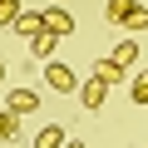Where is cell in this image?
Here are the masks:
<instances>
[{
  "mask_svg": "<svg viewBox=\"0 0 148 148\" xmlns=\"http://www.w3.org/2000/svg\"><path fill=\"white\" fill-rule=\"evenodd\" d=\"M45 84H49L54 94H79V79H74V69H69L64 59H49V64H45Z\"/></svg>",
  "mask_w": 148,
  "mask_h": 148,
  "instance_id": "6da1fadb",
  "label": "cell"
},
{
  "mask_svg": "<svg viewBox=\"0 0 148 148\" xmlns=\"http://www.w3.org/2000/svg\"><path fill=\"white\" fill-rule=\"evenodd\" d=\"M40 15H45V30H49V35H59V40L74 35V15H69L64 5H49V10H40Z\"/></svg>",
  "mask_w": 148,
  "mask_h": 148,
  "instance_id": "7a4b0ae2",
  "label": "cell"
},
{
  "mask_svg": "<svg viewBox=\"0 0 148 148\" xmlns=\"http://www.w3.org/2000/svg\"><path fill=\"white\" fill-rule=\"evenodd\" d=\"M104 99H109V84H104V79H84V84H79V104H84L89 114H99Z\"/></svg>",
  "mask_w": 148,
  "mask_h": 148,
  "instance_id": "3957f363",
  "label": "cell"
},
{
  "mask_svg": "<svg viewBox=\"0 0 148 148\" xmlns=\"http://www.w3.org/2000/svg\"><path fill=\"white\" fill-rule=\"evenodd\" d=\"M5 109H10L15 119H25V114L40 109V94H35V89H10V94H5Z\"/></svg>",
  "mask_w": 148,
  "mask_h": 148,
  "instance_id": "277c9868",
  "label": "cell"
},
{
  "mask_svg": "<svg viewBox=\"0 0 148 148\" xmlns=\"http://www.w3.org/2000/svg\"><path fill=\"white\" fill-rule=\"evenodd\" d=\"M109 59H114V64H119V69H123V74H128V69H133V64H138V40H133V35H128V40H119V45H114V54H109Z\"/></svg>",
  "mask_w": 148,
  "mask_h": 148,
  "instance_id": "5b68a950",
  "label": "cell"
},
{
  "mask_svg": "<svg viewBox=\"0 0 148 148\" xmlns=\"http://www.w3.org/2000/svg\"><path fill=\"white\" fill-rule=\"evenodd\" d=\"M10 30H15V35H30V40H35V35L45 30V15H35V10H20V20H15Z\"/></svg>",
  "mask_w": 148,
  "mask_h": 148,
  "instance_id": "8992f818",
  "label": "cell"
},
{
  "mask_svg": "<svg viewBox=\"0 0 148 148\" xmlns=\"http://www.w3.org/2000/svg\"><path fill=\"white\" fill-rule=\"evenodd\" d=\"M64 143H69V138H64L59 123H45V128L35 133V148H64Z\"/></svg>",
  "mask_w": 148,
  "mask_h": 148,
  "instance_id": "52a82bcc",
  "label": "cell"
},
{
  "mask_svg": "<svg viewBox=\"0 0 148 148\" xmlns=\"http://www.w3.org/2000/svg\"><path fill=\"white\" fill-rule=\"evenodd\" d=\"M54 45H59V35H49V30H40V35L30 40V49H35V59H49V54H54Z\"/></svg>",
  "mask_w": 148,
  "mask_h": 148,
  "instance_id": "ba28073f",
  "label": "cell"
},
{
  "mask_svg": "<svg viewBox=\"0 0 148 148\" xmlns=\"http://www.w3.org/2000/svg\"><path fill=\"white\" fill-rule=\"evenodd\" d=\"M128 99L133 104H148V69H138L133 79H128Z\"/></svg>",
  "mask_w": 148,
  "mask_h": 148,
  "instance_id": "9c48e42d",
  "label": "cell"
},
{
  "mask_svg": "<svg viewBox=\"0 0 148 148\" xmlns=\"http://www.w3.org/2000/svg\"><path fill=\"white\" fill-rule=\"evenodd\" d=\"M94 79H104V84H119V79H123V69H119L114 59H99V64H94Z\"/></svg>",
  "mask_w": 148,
  "mask_h": 148,
  "instance_id": "30bf717a",
  "label": "cell"
},
{
  "mask_svg": "<svg viewBox=\"0 0 148 148\" xmlns=\"http://www.w3.org/2000/svg\"><path fill=\"white\" fill-rule=\"evenodd\" d=\"M133 10H138V0H109V20H114V25H123Z\"/></svg>",
  "mask_w": 148,
  "mask_h": 148,
  "instance_id": "8fae6325",
  "label": "cell"
},
{
  "mask_svg": "<svg viewBox=\"0 0 148 148\" xmlns=\"http://www.w3.org/2000/svg\"><path fill=\"white\" fill-rule=\"evenodd\" d=\"M20 20V0H0V30H10Z\"/></svg>",
  "mask_w": 148,
  "mask_h": 148,
  "instance_id": "7c38bea8",
  "label": "cell"
},
{
  "mask_svg": "<svg viewBox=\"0 0 148 148\" xmlns=\"http://www.w3.org/2000/svg\"><path fill=\"white\" fill-rule=\"evenodd\" d=\"M123 30H133V40H138V30H148V5H138V10L123 20Z\"/></svg>",
  "mask_w": 148,
  "mask_h": 148,
  "instance_id": "4fadbf2b",
  "label": "cell"
},
{
  "mask_svg": "<svg viewBox=\"0 0 148 148\" xmlns=\"http://www.w3.org/2000/svg\"><path fill=\"white\" fill-rule=\"evenodd\" d=\"M15 128H20V119H15L10 109H0V143H5V138H15Z\"/></svg>",
  "mask_w": 148,
  "mask_h": 148,
  "instance_id": "5bb4252c",
  "label": "cell"
},
{
  "mask_svg": "<svg viewBox=\"0 0 148 148\" xmlns=\"http://www.w3.org/2000/svg\"><path fill=\"white\" fill-rule=\"evenodd\" d=\"M64 148H89V143H74V138H69V143H64Z\"/></svg>",
  "mask_w": 148,
  "mask_h": 148,
  "instance_id": "9a60e30c",
  "label": "cell"
},
{
  "mask_svg": "<svg viewBox=\"0 0 148 148\" xmlns=\"http://www.w3.org/2000/svg\"><path fill=\"white\" fill-rule=\"evenodd\" d=\"M0 84H5V64H0Z\"/></svg>",
  "mask_w": 148,
  "mask_h": 148,
  "instance_id": "2e32d148",
  "label": "cell"
},
{
  "mask_svg": "<svg viewBox=\"0 0 148 148\" xmlns=\"http://www.w3.org/2000/svg\"><path fill=\"white\" fill-rule=\"evenodd\" d=\"M49 5H64V0H49Z\"/></svg>",
  "mask_w": 148,
  "mask_h": 148,
  "instance_id": "e0dca14e",
  "label": "cell"
}]
</instances>
